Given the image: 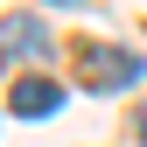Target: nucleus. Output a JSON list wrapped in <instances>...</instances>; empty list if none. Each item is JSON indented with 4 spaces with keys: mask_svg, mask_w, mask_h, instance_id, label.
Here are the masks:
<instances>
[{
    "mask_svg": "<svg viewBox=\"0 0 147 147\" xmlns=\"http://www.w3.org/2000/svg\"><path fill=\"white\" fill-rule=\"evenodd\" d=\"M77 63H84V84L91 91H126L140 77V56H133V49H112V42H91Z\"/></svg>",
    "mask_w": 147,
    "mask_h": 147,
    "instance_id": "obj_1",
    "label": "nucleus"
},
{
    "mask_svg": "<svg viewBox=\"0 0 147 147\" xmlns=\"http://www.w3.org/2000/svg\"><path fill=\"white\" fill-rule=\"evenodd\" d=\"M14 112H21V119H49V112H56V105H63V84H49V77H21V84H14Z\"/></svg>",
    "mask_w": 147,
    "mask_h": 147,
    "instance_id": "obj_2",
    "label": "nucleus"
},
{
    "mask_svg": "<svg viewBox=\"0 0 147 147\" xmlns=\"http://www.w3.org/2000/svg\"><path fill=\"white\" fill-rule=\"evenodd\" d=\"M35 42H42V28L28 14H7V49H35Z\"/></svg>",
    "mask_w": 147,
    "mask_h": 147,
    "instance_id": "obj_3",
    "label": "nucleus"
},
{
    "mask_svg": "<svg viewBox=\"0 0 147 147\" xmlns=\"http://www.w3.org/2000/svg\"><path fill=\"white\" fill-rule=\"evenodd\" d=\"M133 140L147 147V105H140V112H133Z\"/></svg>",
    "mask_w": 147,
    "mask_h": 147,
    "instance_id": "obj_4",
    "label": "nucleus"
}]
</instances>
